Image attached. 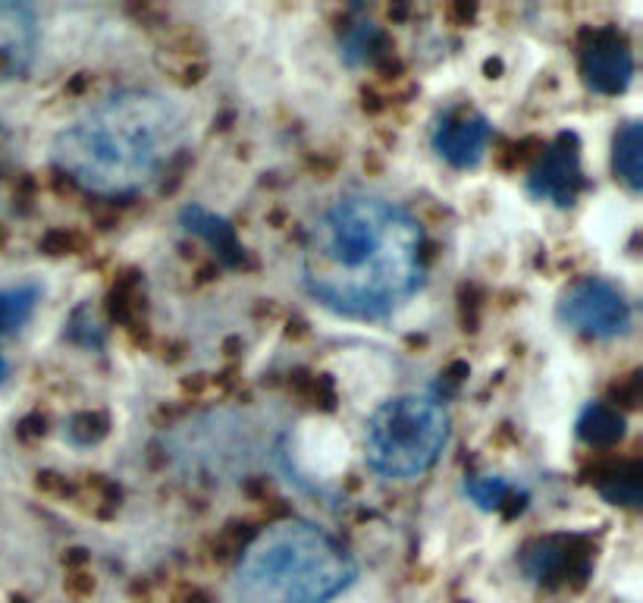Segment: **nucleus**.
Segmentation results:
<instances>
[{"label":"nucleus","instance_id":"1","mask_svg":"<svg viewBox=\"0 0 643 603\" xmlns=\"http://www.w3.org/2000/svg\"><path fill=\"white\" fill-rule=\"evenodd\" d=\"M302 283L333 315L383 321L424 283L421 224L390 199L346 195L308 226Z\"/></svg>","mask_w":643,"mask_h":603},{"label":"nucleus","instance_id":"2","mask_svg":"<svg viewBox=\"0 0 643 603\" xmlns=\"http://www.w3.org/2000/svg\"><path fill=\"white\" fill-rule=\"evenodd\" d=\"M192 136V117L180 101L151 88H123L54 138V164L75 186L104 199L148 189Z\"/></svg>","mask_w":643,"mask_h":603},{"label":"nucleus","instance_id":"3","mask_svg":"<svg viewBox=\"0 0 643 603\" xmlns=\"http://www.w3.org/2000/svg\"><path fill=\"white\" fill-rule=\"evenodd\" d=\"M358 579V563L333 535L304 519L264 528L235 566L242 603H330Z\"/></svg>","mask_w":643,"mask_h":603},{"label":"nucleus","instance_id":"4","mask_svg":"<svg viewBox=\"0 0 643 603\" xmlns=\"http://www.w3.org/2000/svg\"><path fill=\"white\" fill-rule=\"evenodd\" d=\"M449 443V409L433 393H399L371 412L365 424V459L383 478L427 474Z\"/></svg>","mask_w":643,"mask_h":603},{"label":"nucleus","instance_id":"5","mask_svg":"<svg viewBox=\"0 0 643 603\" xmlns=\"http://www.w3.org/2000/svg\"><path fill=\"white\" fill-rule=\"evenodd\" d=\"M562 327L577 330L594 340H619L631 330L634 311L628 296L606 277H587L575 283L556 305Z\"/></svg>","mask_w":643,"mask_h":603},{"label":"nucleus","instance_id":"6","mask_svg":"<svg viewBox=\"0 0 643 603\" xmlns=\"http://www.w3.org/2000/svg\"><path fill=\"white\" fill-rule=\"evenodd\" d=\"M584 186L581 170V142L575 132H562L540 161L527 173V192L540 201H552L559 208H571Z\"/></svg>","mask_w":643,"mask_h":603},{"label":"nucleus","instance_id":"7","mask_svg":"<svg viewBox=\"0 0 643 603\" xmlns=\"http://www.w3.org/2000/svg\"><path fill=\"white\" fill-rule=\"evenodd\" d=\"M493 138V123L480 111H445L430 132V145L445 164L471 170L483 161Z\"/></svg>","mask_w":643,"mask_h":603},{"label":"nucleus","instance_id":"8","mask_svg":"<svg viewBox=\"0 0 643 603\" xmlns=\"http://www.w3.org/2000/svg\"><path fill=\"white\" fill-rule=\"evenodd\" d=\"M581 75L590 92L596 94H621L634 79V54L631 44L615 31H603L584 48Z\"/></svg>","mask_w":643,"mask_h":603},{"label":"nucleus","instance_id":"9","mask_svg":"<svg viewBox=\"0 0 643 603\" xmlns=\"http://www.w3.org/2000/svg\"><path fill=\"white\" fill-rule=\"evenodd\" d=\"M38 48L35 13L22 4H0V82L19 79Z\"/></svg>","mask_w":643,"mask_h":603},{"label":"nucleus","instance_id":"10","mask_svg":"<svg viewBox=\"0 0 643 603\" xmlns=\"http://www.w3.org/2000/svg\"><path fill=\"white\" fill-rule=\"evenodd\" d=\"M612 170L628 192H640L643 189V129L638 120H628L612 142Z\"/></svg>","mask_w":643,"mask_h":603},{"label":"nucleus","instance_id":"11","mask_svg":"<svg viewBox=\"0 0 643 603\" xmlns=\"http://www.w3.org/2000/svg\"><path fill=\"white\" fill-rule=\"evenodd\" d=\"M182 226H186L189 233H195V236L205 239L223 262H229V264L239 262V243H235V236H233V226H229L223 217L205 211L201 205H189L186 211H182Z\"/></svg>","mask_w":643,"mask_h":603},{"label":"nucleus","instance_id":"12","mask_svg":"<svg viewBox=\"0 0 643 603\" xmlns=\"http://www.w3.org/2000/svg\"><path fill=\"white\" fill-rule=\"evenodd\" d=\"M41 289L35 283H19V287L0 289V330H16L31 317Z\"/></svg>","mask_w":643,"mask_h":603},{"label":"nucleus","instance_id":"13","mask_svg":"<svg viewBox=\"0 0 643 603\" xmlns=\"http://www.w3.org/2000/svg\"><path fill=\"white\" fill-rule=\"evenodd\" d=\"M577 434L590 443H612L625 434V418H621L619 412L606 409V405L594 403L584 409L581 421H577Z\"/></svg>","mask_w":643,"mask_h":603},{"label":"nucleus","instance_id":"14","mask_svg":"<svg viewBox=\"0 0 643 603\" xmlns=\"http://www.w3.org/2000/svg\"><path fill=\"white\" fill-rule=\"evenodd\" d=\"M464 493L474 500L477 510L493 512V510H499V506L508 500V493H512V484H508L502 474H474V478L464 481Z\"/></svg>","mask_w":643,"mask_h":603},{"label":"nucleus","instance_id":"15","mask_svg":"<svg viewBox=\"0 0 643 603\" xmlns=\"http://www.w3.org/2000/svg\"><path fill=\"white\" fill-rule=\"evenodd\" d=\"M6 371H10V365H6V361H4V355H0V380L6 377Z\"/></svg>","mask_w":643,"mask_h":603}]
</instances>
